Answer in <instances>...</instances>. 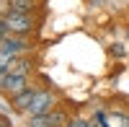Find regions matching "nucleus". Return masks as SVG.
<instances>
[{
  "label": "nucleus",
  "instance_id": "f257e3e1",
  "mask_svg": "<svg viewBox=\"0 0 129 127\" xmlns=\"http://www.w3.org/2000/svg\"><path fill=\"white\" fill-rule=\"evenodd\" d=\"M3 21H5L8 31L16 34V36H28L31 31L39 26V21H36L34 13H18V10H5Z\"/></svg>",
  "mask_w": 129,
  "mask_h": 127
},
{
  "label": "nucleus",
  "instance_id": "f03ea898",
  "mask_svg": "<svg viewBox=\"0 0 129 127\" xmlns=\"http://www.w3.org/2000/svg\"><path fill=\"white\" fill-rule=\"evenodd\" d=\"M57 109V93L49 91V88H39L34 101H31V109H28V117H44V114L54 112Z\"/></svg>",
  "mask_w": 129,
  "mask_h": 127
},
{
  "label": "nucleus",
  "instance_id": "7ed1b4c3",
  "mask_svg": "<svg viewBox=\"0 0 129 127\" xmlns=\"http://www.w3.org/2000/svg\"><path fill=\"white\" fill-rule=\"evenodd\" d=\"M67 124H70V114L62 107H57L54 112L44 114V117H31L28 119V127H67Z\"/></svg>",
  "mask_w": 129,
  "mask_h": 127
},
{
  "label": "nucleus",
  "instance_id": "20e7f679",
  "mask_svg": "<svg viewBox=\"0 0 129 127\" xmlns=\"http://www.w3.org/2000/svg\"><path fill=\"white\" fill-rule=\"evenodd\" d=\"M28 86V75H3L0 73V93H5L8 99L18 96V93H23Z\"/></svg>",
  "mask_w": 129,
  "mask_h": 127
},
{
  "label": "nucleus",
  "instance_id": "39448f33",
  "mask_svg": "<svg viewBox=\"0 0 129 127\" xmlns=\"http://www.w3.org/2000/svg\"><path fill=\"white\" fill-rule=\"evenodd\" d=\"M0 47H3L5 52H10V55H16V57H21V55H26V52L34 49V44H31L26 36H16V34H10L8 39H3Z\"/></svg>",
  "mask_w": 129,
  "mask_h": 127
},
{
  "label": "nucleus",
  "instance_id": "423d86ee",
  "mask_svg": "<svg viewBox=\"0 0 129 127\" xmlns=\"http://www.w3.org/2000/svg\"><path fill=\"white\" fill-rule=\"evenodd\" d=\"M31 68H34L31 57H28V55H21V57H16V60L3 70V75H28Z\"/></svg>",
  "mask_w": 129,
  "mask_h": 127
},
{
  "label": "nucleus",
  "instance_id": "0eeeda50",
  "mask_svg": "<svg viewBox=\"0 0 129 127\" xmlns=\"http://www.w3.org/2000/svg\"><path fill=\"white\" fill-rule=\"evenodd\" d=\"M98 122H101V127H129V117L121 112H101Z\"/></svg>",
  "mask_w": 129,
  "mask_h": 127
},
{
  "label": "nucleus",
  "instance_id": "6e6552de",
  "mask_svg": "<svg viewBox=\"0 0 129 127\" xmlns=\"http://www.w3.org/2000/svg\"><path fill=\"white\" fill-rule=\"evenodd\" d=\"M36 91H39V88H26L23 93H18V96H13V99H10V104H13V109H16V112H21V114H28V109H31V101H34Z\"/></svg>",
  "mask_w": 129,
  "mask_h": 127
},
{
  "label": "nucleus",
  "instance_id": "1a4fd4ad",
  "mask_svg": "<svg viewBox=\"0 0 129 127\" xmlns=\"http://www.w3.org/2000/svg\"><path fill=\"white\" fill-rule=\"evenodd\" d=\"M39 0H8V10H18V13H34Z\"/></svg>",
  "mask_w": 129,
  "mask_h": 127
},
{
  "label": "nucleus",
  "instance_id": "9d476101",
  "mask_svg": "<svg viewBox=\"0 0 129 127\" xmlns=\"http://www.w3.org/2000/svg\"><path fill=\"white\" fill-rule=\"evenodd\" d=\"M13 60H16V55H10V52H5V49L0 52V73H3V70L10 65V62H13Z\"/></svg>",
  "mask_w": 129,
  "mask_h": 127
},
{
  "label": "nucleus",
  "instance_id": "9b49d317",
  "mask_svg": "<svg viewBox=\"0 0 129 127\" xmlns=\"http://www.w3.org/2000/svg\"><path fill=\"white\" fill-rule=\"evenodd\" d=\"M67 127H90V122H88V119H83V117H75V119H70Z\"/></svg>",
  "mask_w": 129,
  "mask_h": 127
},
{
  "label": "nucleus",
  "instance_id": "f8f14e48",
  "mask_svg": "<svg viewBox=\"0 0 129 127\" xmlns=\"http://www.w3.org/2000/svg\"><path fill=\"white\" fill-rule=\"evenodd\" d=\"M8 36H10V31H8V26H5L3 16H0V41H3V39H8Z\"/></svg>",
  "mask_w": 129,
  "mask_h": 127
},
{
  "label": "nucleus",
  "instance_id": "ddd939ff",
  "mask_svg": "<svg viewBox=\"0 0 129 127\" xmlns=\"http://www.w3.org/2000/svg\"><path fill=\"white\" fill-rule=\"evenodd\" d=\"M0 127H10V122H8V119L3 117V114H0Z\"/></svg>",
  "mask_w": 129,
  "mask_h": 127
},
{
  "label": "nucleus",
  "instance_id": "4468645a",
  "mask_svg": "<svg viewBox=\"0 0 129 127\" xmlns=\"http://www.w3.org/2000/svg\"><path fill=\"white\" fill-rule=\"evenodd\" d=\"M0 52H3V47H0Z\"/></svg>",
  "mask_w": 129,
  "mask_h": 127
}]
</instances>
